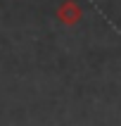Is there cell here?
<instances>
[{"instance_id": "6da1fadb", "label": "cell", "mask_w": 121, "mask_h": 126, "mask_svg": "<svg viewBox=\"0 0 121 126\" xmlns=\"http://www.w3.org/2000/svg\"><path fill=\"white\" fill-rule=\"evenodd\" d=\"M81 17H83V10H81V5L76 0H64L62 5L57 7V19L62 24H67V26H76L81 21Z\"/></svg>"}]
</instances>
